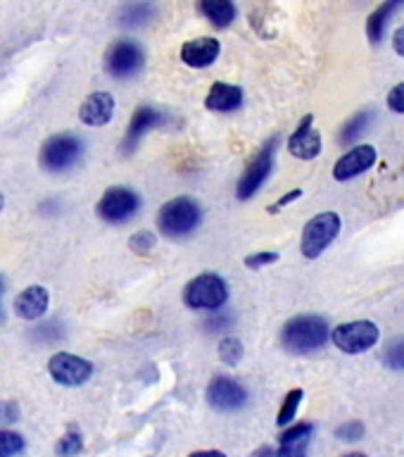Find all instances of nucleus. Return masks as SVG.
Returning a JSON list of instances; mask_svg holds the SVG:
<instances>
[{"label":"nucleus","instance_id":"obj_24","mask_svg":"<svg viewBox=\"0 0 404 457\" xmlns=\"http://www.w3.org/2000/svg\"><path fill=\"white\" fill-rule=\"evenodd\" d=\"M369 121H371V112L352 114V117L345 121V127H342L341 143H352L355 138H359V134H364V129L369 127Z\"/></svg>","mask_w":404,"mask_h":457},{"label":"nucleus","instance_id":"obj_28","mask_svg":"<svg viewBox=\"0 0 404 457\" xmlns=\"http://www.w3.org/2000/svg\"><path fill=\"white\" fill-rule=\"evenodd\" d=\"M84 450V438L78 431H70V434H64L55 445V453L60 457H74L78 455Z\"/></svg>","mask_w":404,"mask_h":457},{"label":"nucleus","instance_id":"obj_41","mask_svg":"<svg viewBox=\"0 0 404 457\" xmlns=\"http://www.w3.org/2000/svg\"><path fill=\"white\" fill-rule=\"evenodd\" d=\"M3 207H5V195L0 193V210H3Z\"/></svg>","mask_w":404,"mask_h":457},{"label":"nucleus","instance_id":"obj_27","mask_svg":"<svg viewBox=\"0 0 404 457\" xmlns=\"http://www.w3.org/2000/svg\"><path fill=\"white\" fill-rule=\"evenodd\" d=\"M153 17V5H128L124 12H121V24L124 27H143L145 21H150Z\"/></svg>","mask_w":404,"mask_h":457},{"label":"nucleus","instance_id":"obj_12","mask_svg":"<svg viewBox=\"0 0 404 457\" xmlns=\"http://www.w3.org/2000/svg\"><path fill=\"white\" fill-rule=\"evenodd\" d=\"M376 148L374 145H355L352 150H348L345 155L334 164V179L335 181H350V179L359 177L367 170H371L376 164Z\"/></svg>","mask_w":404,"mask_h":457},{"label":"nucleus","instance_id":"obj_38","mask_svg":"<svg viewBox=\"0 0 404 457\" xmlns=\"http://www.w3.org/2000/svg\"><path fill=\"white\" fill-rule=\"evenodd\" d=\"M252 457H276V453L269 448V445H260V448L252 453Z\"/></svg>","mask_w":404,"mask_h":457},{"label":"nucleus","instance_id":"obj_29","mask_svg":"<svg viewBox=\"0 0 404 457\" xmlns=\"http://www.w3.org/2000/svg\"><path fill=\"white\" fill-rule=\"evenodd\" d=\"M155 234L153 231H136L131 238H128V248L134 250L136 255H148V253H153V248H155Z\"/></svg>","mask_w":404,"mask_h":457},{"label":"nucleus","instance_id":"obj_3","mask_svg":"<svg viewBox=\"0 0 404 457\" xmlns=\"http://www.w3.org/2000/svg\"><path fill=\"white\" fill-rule=\"evenodd\" d=\"M228 300V284L219 274L205 271L191 278L184 288V303L188 310H207V312H219Z\"/></svg>","mask_w":404,"mask_h":457},{"label":"nucleus","instance_id":"obj_31","mask_svg":"<svg viewBox=\"0 0 404 457\" xmlns=\"http://www.w3.org/2000/svg\"><path fill=\"white\" fill-rule=\"evenodd\" d=\"M278 253H274V250H262V253H252V255H248L243 262H245V267L248 270H262V267H269V264L278 262Z\"/></svg>","mask_w":404,"mask_h":457},{"label":"nucleus","instance_id":"obj_30","mask_svg":"<svg viewBox=\"0 0 404 457\" xmlns=\"http://www.w3.org/2000/svg\"><path fill=\"white\" fill-rule=\"evenodd\" d=\"M364 424L362 421H357V420H350L345 421V424H341V427L335 428V436L341 438V441H348V443H355L359 441V438H364Z\"/></svg>","mask_w":404,"mask_h":457},{"label":"nucleus","instance_id":"obj_17","mask_svg":"<svg viewBox=\"0 0 404 457\" xmlns=\"http://www.w3.org/2000/svg\"><path fill=\"white\" fill-rule=\"evenodd\" d=\"M48 305L50 295L48 291H45V286H29V288H24V291L14 298V314L21 317V320L36 321L48 312Z\"/></svg>","mask_w":404,"mask_h":457},{"label":"nucleus","instance_id":"obj_1","mask_svg":"<svg viewBox=\"0 0 404 457\" xmlns=\"http://www.w3.org/2000/svg\"><path fill=\"white\" fill-rule=\"evenodd\" d=\"M331 338L328 321L319 314H298L281 328V343L293 355H309L326 345Z\"/></svg>","mask_w":404,"mask_h":457},{"label":"nucleus","instance_id":"obj_13","mask_svg":"<svg viewBox=\"0 0 404 457\" xmlns=\"http://www.w3.org/2000/svg\"><path fill=\"white\" fill-rule=\"evenodd\" d=\"M288 153L298 160H314L321 155V134L314 129V114H307L288 138Z\"/></svg>","mask_w":404,"mask_h":457},{"label":"nucleus","instance_id":"obj_33","mask_svg":"<svg viewBox=\"0 0 404 457\" xmlns=\"http://www.w3.org/2000/svg\"><path fill=\"white\" fill-rule=\"evenodd\" d=\"M300 198H302V188H293V191L284 193V195H281V198H278L276 203H274V205L267 207V212H269V214H278V212H281V210H284L285 205H291V203H295V200H300Z\"/></svg>","mask_w":404,"mask_h":457},{"label":"nucleus","instance_id":"obj_8","mask_svg":"<svg viewBox=\"0 0 404 457\" xmlns=\"http://www.w3.org/2000/svg\"><path fill=\"white\" fill-rule=\"evenodd\" d=\"M278 136H271V141L264 143V148L255 155V160L248 164V170L243 171V177L238 179V186H235V198L238 200H250L260 188L264 186V181L269 179L271 167H274V153H276Z\"/></svg>","mask_w":404,"mask_h":457},{"label":"nucleus","instance_id":"obj_19","mask_svg":"<svg viewBox=\"0 0 404 457\" xmlns=\"http://www.w3.org/2000/svg\"><path fill=\"white\" fill-rule=\"evenodd\" d=\"M243 105V88L224 81H214L205 98V107L212 112H234Z\"/></svg>","mask_w":404,"mask_h":457},{"label":"nucleus","instance_id":"obj_36","mask_svg":"<svg viewBox=\"0 0 404 457\" xmlns=\"http://www.w3.org/2000/svg\"><path fill=\"white\" fill-rule=\"evenodd\" d=\"M392 48H395V53H398L400 57H404V24L395 31V36H392Z\"/></svg>","mask_w":404,"mask_h":457},{"label":"nucleus","instance_id":"obj_26","mask_svg":"<svg viewBox=\"0 0 404 457\" xmlns=\"http://www.w3.org/2000/svg\"><path fill=\"white\" fill-rule=\"evenodd\" d=\"M243 343L241 338H235V336H227V338H221L219 341V357L224 364H238L243 360Z\"/></svg>","mask_w":404,"mask_h":457},{"label":"nucleus","instance_id":"obj_10","mask_svg":"<svg viewBox=\"0 0 404 457\" xmlns=\"http://www.w3.org/2000/svg\"><path fill=\"white\" fill-rule=\"evenodd\" d=\"M48 374L60 386H84L93 377V364L81 355L74 353H55L48 362Z\"/></svg>","mask_w":404,"mask_h":457},{"label":"nucleus","instance_id":"obj_15","mask_svg":"<svg viewBox=\"0 0 404 457\" xmlns=\"http://www.w3.org/2000/svg\"><path fill=\"white\" fill-rule=\"evenodd\" d=\"M219 53V38H212V36H200V38L186 41L181 46V60H184V64L193 67V70H205V67L214 64Z\"/></svg>","mask_w":404,"mask_h":457},{"label":"nucleus","instance_id":"obj_6","mask_svg":"<svg viewBox=\"0 0 404 457\" xmlns=\"http://www.w3.org/2000/svg\"><path fill=\"white\" fill-rule=\"evenodd\" d=\"M141 210V195L128 186H110L95 205V212L107 224H127Z\"/></svg>","mask_w":404,"mask_h":457},{"label":"nucleus","instance_id":"obj_4","mask_svg":"<svg viewBox=\"0 0 404 457\" xmlns=\"http://www.w3.org/2000/svg\"><path fill=\"white\" fill-rule=\"evenodd\" d=\"M338 234H341V217H338V214H314L312 220L305 224V228H302L300 253H302L307 260H317V257L324 255V250L338 238Z\"/></svg>","mask_w":404,"mask_h":457},{"label":"nucleus","instance_id":"obj_7","mask_svg":"<svg viewBox=\"0 0 404 457\" xmlns=\"http://www.w3.org/2000/svg\"><path fill=\"white\" fill-rule=\"evenodd\" d=\"M381 338V331L374 321L369 320H357V321H345L341 327L334 328L331 334V341L341 353L345 355H359V353H367L378 343Z\"/></svg>","mask_w":404,"mask_h":457},{"label":"nucleus","instance_id":"obj_25","mask_svg":"<svg viewBox=\"0 0 404 457\" xmlns=\"http://www.w3.org/2000/svg\"><path fill=\"white\" fill-rule=\"evenodd\" d=\"M24 445H27L24 436L0 428V457H17L20 453H24Z\"/></svg>","mask_w":404,"mask_h":457},{"label":"nucleus","instance_id":"obj_11","mask_svg":"<svg viewBox=\"0 0 404 457\" xmlns=\"http://www.w3.org/2000/svg\"><path fill=\"white\" fill-rule=\"evenodd\" d=\"M207 403L217 412H238L243 407L248 405V391L243 388V384H238L235 378L231 377H217L210 381L205 393Z\"/></svg>","mask_w":404,"mask_h":457},{"label":"nucleus","instance_id":"obj_40","mask_svg":"<svg viewBox=\"0 0 404 457\" xmlns=\"http://www.w3.org/2000/svg\"><path fill=\"white\" fill-rule=\"evenodd\" d=\"M341 457H367L364 453H348V455H341Z\"/></svg>","mask_w":404,"mask_h":457},{"label":"nucleus","instance_id":"obj_18","mask_svg":"<svg viewBox=\"0 0 404 457\" xmlns=\"http://www.w3.org/2000/svg\"><path fill=\"white\" fill-rule=\"evenodd\" d=\"M312 434L314 424H309V421L291 424V427L281 434L276 457H307V445H309Z\"/></svg>","mask_w":404,"mask_h":457},{"label":"nucleus","instance_id":"obj_2","mask_svg":"<svg viewBox=\"0 0 404 457\" xmlns=\"http://www.w3.org/2000/svg\"><path fill=\"white\" fill-rule=\"evenodd\" d=\"M200 221H202V207L198 200L188 198V195L167 200L157 212V228L167 238L191 236L200 227Z\"/></svg>","mask_w":404,"mask_h":457},{"label":"nucleus","instance_id":"obj_34","mask_svg":"<svg viewBox=\"0 0 404 457\" xmlns=\"http://www.w3.org/2000/svg\"><path fill=\"white\" fill-rule=\"evenodd\" d=\"M388 107H391L392 112L404 114V81L391 88V93H388Z\"/></svg>","mask_w":404,"mask_h":457},{"label":"nucleus","instance_id":"obj_37","mask_svg":"<svg viewBox=\"0 0 404 457\" xmlns=\"http://www.w3.org/2000/svg\"><path fill=\"white\" fill-rule=\"evenodd\" d=\"M188 457H227V453H221V450H198V453H193Z\"/></svg>","mask_w":404,"mask_h":457},{"label":"nucleus","instance_id":"obj_32","mask_svg":"<svg viewBox=\"0 0 404 457\" xmlns=\"http://www.w3.org/2000/svg\"><path fill=\"white\" fill-rule=\"evenodd\" d=\"M20 420V405L12 400H0V424H12Z\"/></svg>","mask_w":404,"mask_h":457},{"label":"nucleus","instance_id":"obj_5","mask_svg":"<svg viewBox=\"0 0 404 457\" xmlns=\"http://www.w3.org/2000/svg\"><path fill=\"white\" fill-rule=\"evenodd\" d=\"M81 155H84V143H81L78 136L55 134L43 143L41 167L45 171L60 174V171H67L71 170V167H77Z\"/></svg>","mask_w":404,"mask_h":457},{"label":"nucleus","instance_id":"obj_23","mask_svg":"<svg viewBox=\"0 0 404 457\" xmlns=\"http://www.w3.org/2000/svg\"><path fill=\"white\" fill-rule=\"evenodd\" d=\"M383 364L392 371H404V336H398L383 345Z\"/></svg>","mask_w":404,"mask_h":457},{"label":"nucleus","instance_id":"obj_21","mask_svg":"<svg viewBox=\"0 0 404 457\" xmlns=\"http://www.w3.org/2000/svg\"><path fill=\"white\" fill-rule=\"evenodd\" d=\"M402 3L400 0H388L383 5H378L374 12L369 14V20H367V36H369L371 46H378V43L383 41L385 27H388V21L395 12H398Z\"/></svg>","mask_w":404,"mask_h":457},{"label":"nucleus","instance_id":"obj_35","mask_svg":"<svg viewBox=\"0 0 404 457\" xmlns=\"http://www.w3.org/2000/svg\"><path fill=\"white\" fill-rule=\"evenodd\" d=\"M228 321H231V317H228V314L224 312V314H214L212 320L207 321V324H210V328H212V331H219V328H227L228 327Z\"/></svg>","mask_w":404,"mask_h":457},{"label":"nucleus","instance_id":"obj_9","mask_svg":"<svg viewBox=\"0 0 404 457\" xmlns=\"http://www.w3.org/2000/svg\"><path fill=\"white\" fill-rule=\"evenodd\" d=\"M145 64V53L131 38H120L114 41L105 53V70L114 79H131L143 70Z\"/></svg>","mask_w":404,"mask_h":457},{"label":"nucleus","instance_id":"obj_20","mask_svg":"<svg viewBox=\"0 0 404 457\" xmlns=\"http://www.w3.org/2000/svg\"><path fill=\"white\" fill-rule=\"evenodd\" d=\"M198 12L202 14L212 27L227 29L234 24L238 10H235V5L231 0H200Z\"/></svg>","mask_w":404,"mask_h":457},{"label":"nucleus","instance_id":"obj_16","mask_svg":"<svg viewBox=\"0 0 404 457\" xmlns=\"http://www.w3.org/2000/svg\"><path fill=\"white\" fill-rule=\"evenodd\" d=\"M114 114V96L110 91H95L78 107V120L86 127H105Z\"/></svg>","mask_w":404,"mask_h":457},{"label":"nucleus","instance_id":"obj_22","mask_svg":"<svg viewBox=\"0 0 404 457\" xmlns=\"http://www.w3.org/2000/svg\"><path fill=\"white\" fill-rule=\"evenodd\" d=\"M302 398H305V391H302V388H293V391L285 395L284 405H281V410H278V417H276L278 427L288 428L291 424H295V414H298Z\"/></svg>","mask_w":404,"mask_h":457},{"label":"nucleus","instance_id":"obj_39","mask_svg":"<svg viewBox=\"0 0 404 457\" xmlns=\"http://www.w3.org/2000/svg\"><path fill=\"white\" fill-rule=\"evenodd\" d=\"M3 277H0V300H3ZM0 317H3V305H0Z\"/></svg>","mask_w":404,"mask_h":457},{"label":"nucleus","instance_id":"obj_14","mask_svg":"<svg viewBox=\"0 0 404 457\" xmlns=\"http://www.w3.org/2000/svg\"><path fill=\"white\" fill-rule=\"evenodd\" d=\"M162 124L164 114L160 112V110L148 105L138 107L134 112V117H131V121H128L127 134H124V141H121V150H124V153H131V150L138 145V141H141L143 136L148 134V131H153V129L162 127Z\"/></svg>","mask_w":404,"mask_h":457}]
</instances>
